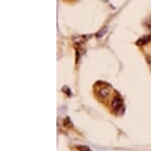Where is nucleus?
Wrapping results in <instances>:
<instances>
[{
    "label": "nucleus",
    "instance_id": "nucleus-4",
    "mask_svg": "<svg viewBox=\"0 0 151 151\" xmlns=\"http://www.w3.org/2000/svg\"><path fill=\"white\" fill-rule=\"evenodd\" d=\"M78 148H79V149L81 150V151H91V150L89 149V148L86 147V146H83V147H82V146H78Z\"/></svg>",
    "mask_w": 151,
    "mask_h": 151
},
{
    "label": "nucleus",
    "instance_id": "nucleus-3",
    "mask_svg": "<svg viewBox=\"0 0 151 151\" xmlns=\"http://www.w3.org/2000/svg\"><path fill=\"white\" fill-rule=\"evenodd\" d=\"M150 39H151V36H148V38H144V39H142V40H140L137 44H138V45H143V44L149 42Z\"/></svg>",
    "mask_w": 151,
    "mask_h": 151
},
{
    "label": "nucleus",
    "instance_id": "nucleus-2",
    "mask_svg": "<svg viewBox=\"0 0 151 151\" xmlns=\"http://www.w3.org/2000/svg\"><path fill=\"white\" fill-rule=\"evenodd\" d=\"M98 93L101 97L105 98V97L109 96V94H110V89H109L108 87H101V88L99 89Z\"/></svg>",
    "mask_w": 151,
    "mask_h": 151
},
{
    "label": "nucleus",
    "instance_id": "nucleus-1",
    "mask_svg": "<svg viewBox=\"0 0 151 151\" xmlns=\"http://www.w3.org/2000/svg\"><path fill=\"white\" fill-rule=\"evenodd\" d=\"M112 107H113V109L115 112H119L123 107V101L120 96H115L113 99V103H112Z\"/></svg>",
    "mask_w": 151,
    "mask_h": 151
}]
</instances>
